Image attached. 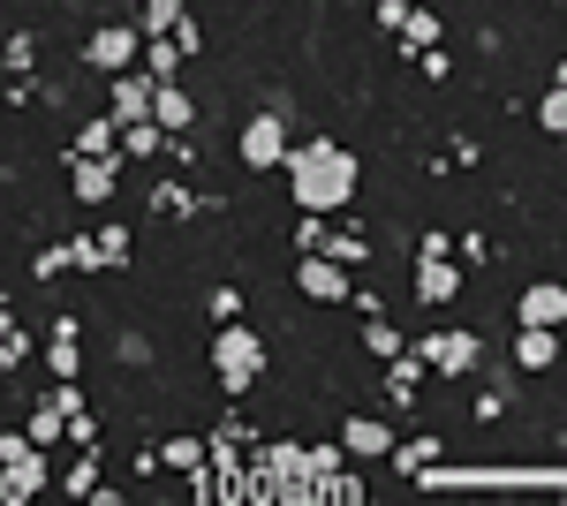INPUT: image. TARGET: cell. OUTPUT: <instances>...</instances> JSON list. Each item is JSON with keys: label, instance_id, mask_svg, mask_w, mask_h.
<instances>
[{"label": "cell", "instance_id": "cell-1", "mask_svg": "<svg viewBox=\"0 0 567 506\" xmlns=\"http://www.w3.org/2000/svg\"><path fill=\"white\" fill-rule=\"evenodd\" d=\"M280 167H288V189H296V205L303 211H341L355 197V152H341V144H326V136H318V144H303V152H296V144H288V159H280Z\"/></svg>", "mask_w": 567, "mask_h": 506}, {"label": "cell", "instance_id": "cell-2", "mask_svg": "<svg viewBox=\"0 0 567 506\" xmlns=\"http://www.w3.org/2000/svg\"><path fill=\"white\" fill-rule=\"evenodd\" d=\"M213 371H219V385L227 393H243V385H258V371H265V340L235 318V326H219V340H213Z\"/></svg>", "mask_w": 567, "mask_h": 506}, {"label": "cell", "instance_id": "cell-3", "mask_svg": "<svg viewBox=\"0 0 567 506\" xmlns=\"http://www.w3.org/2000/svg\"><path fill=\"white\" fill-rule=\"evenodd\" d=\"M416 355H424V371H432V379H470V371L484 363V340L477 333H424Z\"/></svg>", "mask_w": 567, "mask_h": 506}, {"label": "cell", "instance_id": "cell-4", "mask_svg": "<svg viewBox=\"0 0 567 506\" xmlns=\"http://www.w3.org/2000/svg\"><path fill=\"white\" fill-rule=\"evenodd\" d=\"M280 159H288V114H250L243 122V167L272 174Z\"/></svg>", "mask_w": 567, "mask_h": 506}, {"label": "cell", "instance_id": "cell-5", "mask_svg": "<svg viewBox=\"0 0 567 506\" xmlns=\"http://www.w3.org/2000/svg\"><path fill=\"white\" fill-rule=\"evenodd\" d=\"M84 61L99 69V76H122V69H136V61H144V31H130V23H106V31H91Z\"/></svg>", "mask_w": 567, "mask_h": 506}, {"label": "cell", "instance_id": "cell-6", "mask_svg": "<svg viewBox=\"0 0 567 506\" xmlns=\"http://www.w3.org/2000/svg\"><path fill=\"white\" fill-rule=\"evenodd\" d=\"M296 288H303L310 302H349L355 288H349V265H333L326 250H303L296 257Z\"/></svg>", "mask_w": 567, "mask_h": 506}, {"label": "cell", "instance_id": "cell-7", "mask_svg": "<svg viewBox=\"0 0 567 506\" xmlns=\"http://www.w3.org/2000/svg\"><path fill=\"white\" fill-rule=\"evenodd\" d=\"M69 265H76V272L130 265V235H122V227H91V235H69Z\"/></svg>", "mask_w": 567, "mask_h": 506}, {"label": "cell", "instance_id": "cell-8", "mask_svg": "<svg viewBox=\"0 0 567 506\" xmlns=\"http://www.w3.org/2000/svg\"><path fill=\"white\" fill-rule=\"evenodd\" d=\"M152 84H159V76H144V69H122V76H114V99H106V114H114V128L152 122Z\"/></svg>", "mask_w": 567, "mask_h": 506}, {"label": "cell", "instance_id": "cell-9", "mask_svg": "<svg viewBox=\"0 0 567 506\" xmlns=\"http://www.w3.org/2000/svg\"><path fill=\"white\" fill-rule=\"evenodd\" d=\"M341 454H355V462L393 454V423L386 416H349V423H341Z\"/></svg>", "mask_w": 567, "mask_h": 506}, {"label": "cell", "instance_id": "cell-10", "mask_svg": "<svg viewBox=\"0 0 567 506\" xmlns=\"http://www.w3.org/2000/svg\"><path fill=\"white\" fill-rule=\"evenodd\" d=\"M45 476H53V468H45V446H31L23 462H8V468H0V499H39V492H45Z\"/></svg>", "mask_w": 567, "mask_h": 506}, {"label": "cell", "instance_id": "cell-11", "mask_svg": "<svg viewBox=\"0 0 567 506\" xmlns=\"http://www.w3.org/2000/svg\"><path fill=\"white\" fill-rule=\"evenodd\" d=\"M560 363V326H523L515 333V371H553Z\"/></svg>", "mask_w": 567, "mask_h": 506}, {"label": "cell", "instance_id": "cell-12", "mask_svg": "<svg viewBox=\"0 0 567 506\" xmlns=\"http://www.w3.org/2000/svg\"><path fill=\"white\" fill-rule=\"evenodd\" d=\"M416 296L424 302H454L462 296V265H454V257H416Z\"/></svg>", "mask_w": 567, "mask_h": 506}, {"label": "cell", "instance_id": "cell-13", "mask_svg": "<svg viewBox=\"0 0 567 506\" xmlns=\"http://www.w3.org/2000/svg\"><path fill=\"white\" fill-rule=\"evenodd\" d=\"M152 122L167 128V136H182V128L197 122V106H189V91H182L175 76H167V84H152Z\"/></svg>", "mask_w": 567, "mask_h": 506}, {"label": "cell", "instance_id": "cell-14", "mask_svg": "<svg viewBox=\"0 0 567 506\" xmlns=\"http://www.w3.org/2000/svg\"><path fill=\"white\" fill-rule=\"evenodd\" d=\"M515 318H523V326H567V288H560V280H537Z\"/></svg>", "mask_w": 567, "mask_h": 506}, {"label": "cell", "instance_id": "cell-15", "mask_svg": "<svg viewBox=\"0 0 567 506\" xmlns=\"http://www.w3.org/2000/svg\"><path fill=\"white\" fill-rule=\"evenodd\" d=\"M122 189V159H76V197L84 205H106Z\"/></svg>", "mask_w": 567, "mask_h": 506}, {"label": "cell", "instance_id": "cell-16", "mask_svg": "<svg viewBox=\"0 0 567 506\" xmlns=\"http://www.w3.org/2000/svg\"><path fill=\"white\" fill-rule=\"evenodd\" d=\"M114 144H122V128H114V114H99V122H84V136H76V159H114Z\"/></svg>", "mask_w": 567, "mask_h": 506}, {"label": "cell", "instance_id": "cell-17", "mask_svg": "<svg viewBox=\"0 0 567 506\" xmlns=\"http://www.w3.org/2000/svg\"><path fill=\"white\" fill-rule=\"evenodd\" d=\"M23 431H31V438H39L45 454H53V446H61V438H69V416H61V409H53V393H45L39 409H31V423H23Z\"/></svg>", "mask_w": 567, "mask_h": 506}, {"label": "cell", "instance_id": "cell-18", "mask_svg": "<svg viewBox=\"0 0 567 506\" xmlns=\"http://www.w3.org/2000/svg\"><path fill=\"white\" fill-rule=\"evenodd\" d=\"M182 61H189V53H182L175 39H144V61H136V69H144V76H159V84H167V76H175Z\"/></svg>", "mask_w": 567, "mask_h": 506}, {"label": "cell", "instance_id": "cell-19", "mask_svg": "<svg viewBox=\"0 0 567 506\" xmlns=\"http://www.w3.org/2000/svg\"><path fill=\"white\" fill-rule=\"evenodd\" d=\"M122 152H130V159H159V152H167V128L159 122H130L122 128Z\"/></svg>", "mask_w": 567, "mask_h": 506}, {"label": "cell", "instance_id": "cell-20", "mask_svg": "<svg viewBox=\"0 0 567 506\" xmlns=\"http://www.w3.org/2000/svg\"><path fill=\"white\" fill-rule=\"evenodd\" d=\"M136 8H144V23H136L144 39H167V31L182 23V0H136Z\"/></svg>", "mask_w": 567, "mask_h": 506}, {"label": "cell", "instance_id": "cell-21", "mask_svg": "<svg viewBox=\"0 0 567 506\" xmlns=\"http://www.w3.org/2000/svg\"><path fill=\"white\" fill-rule=\"evenodd\" d=\"M159 462L182 468V476H205V446H197V438H167V446H159Z\"/></svg>", "mask_w": 567, "mask_h": 506}, {"label": "cell", "instance_id": "cell-22", "mask_svg": "<svg viewBox=\"0 0 567 506\" xmlns=\"http://www.w3.org/2000/svg\"><path fill=\"white\" fill-rule=\"evenodd\" d=\"M401 39H409V53H424V45H439V16H432V8H409Z\"/></svg>", "mask_w": 567, "mask_h": 506}, {"label": "cell", "instance_id": "cell-23", "mask_svg": "<svg viewBox=\"0 0 567 506\" xmlns=\"http://www.w3.org/2000/svg\"><path fill=\"white\" fill-rule=\"evenodd\" d=\"M363 348H371L379 363H393V355H401V326H386V318H371V326H363Z\"/></svg>", "mask_w": 567, "mask_h": 506}, {"label": "cell", "instance_id": "cell-24", "mask_svg": "<svg viewBox=\"0 0 567 506\" xmlns=\"http://www.w3.org/2000/svg\"><path fill=\"white\" fill-rule=\"evenodd\" d=\"M114 355H122L130 371H144V363H152V333H136V326H122V333H114Z\"/></svg>", "mask_w": 567, "mask_h": 506}, {"label": "cell", "instance_id": "cell-25", "mask_svg": "<svg viewBox=\"0 0 567 506\" xmlns=\"http://www.w3.org/2000/svg\"><path fill=\"white\" fill-rule=\"evenodd\" d=\"M318 250L333 257V265H363V235H333V227H326V235H318Z\"/></svg>", "mask_w": 567, "mask_h": 506}, {"label": "cell", "instance_id": "cell-26", "mask_svg": "<svg viewBox=\"0 0 567 506\" xmlns=\"http://www.w3.org/2000/svg\"><path fill=\"white\" fill-rule=\"evenodd\" d=\"M61 492H69V499H91V492H99V462H69V476H61Z\"/></svg>", "mask_w": 567, "mask_h": 506}, {"label": "cell", "instance_id": "cell-27", "mask_svg": "<svg viewBox=\"0 0 567 506\" xmlns=\"http://www.w3.org/2000/svg\"><path fill=\"white\" fill-rule=\"evenodd\" d=\"M393 462H401V468H432L439 462V438H409V446L393 438Z\"/></svg>", "mask_w": 567, "mask_h": 506}, {"label": "cell", "instance_id": "cell-28", "mask_svg": "<svg viewBox=\"0 0 567 506\" xmlns=\"http://www.w3.org/2000/svg\"><path fill=\"white\" fill-rule=\"evenodd\" d=\"M45 363H53V379H76V363H84V355H76V340H69V333H53Z\"/></svg>", "mask_w": 567, "mask_h": 506}, {"label": "cell", "instance_id": "cell-29", "mask_svg": "<svg viewBox=\"0 0 567 506\" xmlns=\"http://www.w3.org/2000/svg\"><path fill=\"white\" fill-rule=\"evenodd\" d=\"M537 122L553 128V136H567V84H553V91H545V106H537Z\"/></svg>", "mask_w": 567, "mask_h": 506}, {"label": "cell", "instance_id": "cell-30", "mask_svg": "<svg viewBox=\"0 0 567 506\" xmlns=\"http://www.w3.org/2000/svg\"><path fill=\"white\" fill-rule=\"evenodd\" d=\"M31 272H39V280H53V272H69V242H45V250L31 257Z\"/></svg>", "mask_w": 567, "mask_h": 506}, {"label": "cell", "instance_id": "cell-31", "mask_svg": "<svg viewBox=\"0 0 567 506\" xmlns=\"http://www.w3.org/2000/svg\"><path fill=\"white\" fill-rule=\"evenodd\" d=\"M152 205H159V211H197V197L175 189V182H159V189H152Z\"/></svg>", "mask_w": 567, "mask_h": 506}, {"label": "cell", "instance_id": "cell-32", "mask_svg": "<svg viewBox=\"0 0 567 506\" xmlns=\"http://www.w3.org/2000/svg\"><path fill=\"white\" fill-rule=\"evenodd\" d=\"M31 446H39V438H31V431H0V468H8V462H23V454H31Z\"/></svg>", "mask_w": 567, "mask_h": 506}, {"label": "cell", "instance_id": "cell-33", "mask_svg": "<svg viewBox=\"0 0 567 506\" xmlns=\"http://www.w3.org/2000/svg\"><path fill=\"white\" fill-rule=\"evenodd\" d=\"M31 53H39V39H31V31H16V39H8V69L23 76V69H31Z\"/></svg>", "mask_w": 567, "mask_h": 506}, {"label": "cell", "instance_id": "cell-34", "mask_svg": "<svg viewBox=\"0 0 567 506\" xmlns=\"http://www.w3.org/2000/svg\"><path fill=\"white\" fill-rule=\"evenodd\" d=\"M167 39H175L182 53H197V45H205V31H197V16H189V8H182V23H175V31H167Z\"/></svg>", "mask_w": 567, "mask_h": 506}, {"label": "cell", "instance_id": "cell-35", "mask_svg": "<svg viewBox=\"0 0 567 506\" xmlns=\"http://www.w3.org/2000/svg\"><path fill=\"white\" fill-rule=\"evenodd\" d=\"M213 318H219V326H235V318H243V296H235V288H213Z\"/></svg>", "mask_w": 567, "mask_h": 506}, {"label": "cell", "instance_id": "cell-36", "mask_svg": "<svg viewBox=\"0 0 567 506\" xmlns=\"http://www.w3.org/2000/svg\"><path fill=\"white\" fill-rule=\"evenodd\" d=\"M553 84H567V61H560V76H553Z\"/></svg>", "mask_w": 567, "mask_h": 506}, {"label": "cell", "instance_id": "cell-37", "mask_svg": "<svg viewBox=\"0 0 567 506\" xmlns=\"http://www.w3.org/2000/svg\"><path fill=\"white\" fill-rule=\"evenodd\" d=\"M0 326H8V318H0Z\"/></svg>", "mask_w": 567, "mask_h": 506}]
</instances>
